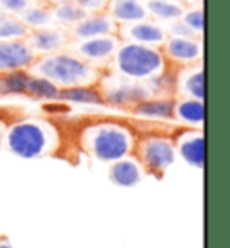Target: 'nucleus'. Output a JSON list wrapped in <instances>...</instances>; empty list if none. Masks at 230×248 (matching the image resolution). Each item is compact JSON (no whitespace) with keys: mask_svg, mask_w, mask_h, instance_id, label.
Returning a JSON list of instances; mask_svg holds the SVG:
<instances>
[{"mask_svg":"<svg viewBox=\"0 0 230 248\" xmlns=\"http://www.w3.org/2000/svg\"><path fill=\"white\" fill-rule=\"evenodd\" d=\"M135 133L130 126L117 121H95L83 126L79 131V146L88 155L101 162L112 164L133 155Z\"/></svg>","mask_w":230,"mask_h":248,"instance_id":"f257e3e1","label":"nucleus"},{"mask_svg":"<svg viewBox=\"0 0 230 248\" xmlns=\"http://www.w3.org/2000/svg\"><path fill=\"white\" fill-rule=\"evenodd\" d=\"M29 72L44 76L60 88L74 87V85H97L101 78V68L85 62L76 52H52L45 56H36Z\"/></svg>","mask_w":230,"mask_h":248,"instance_id":"f03ea898","label":"nucleus"},{"mask_svg":"<svg viewBox=\"0 0 230 248\" xmlns=\"http://www.w3.org/2000/svg\"><path fill=\"white\" fill-rule=\"evenodd\" d=\"M108 65L113 70V74L135 81H150L151 78L160 76L166 68L171 67L160 47L124 40H121L112 62Z\"/></svg>","mask_w":230,"mask_h":248,"instance_id":"7ed1b4c3","label":"nucleus"},{"mask_svg":"<svg viewBox=\"0 0 230 248\" xmlns=\"http://www.w3.org/2000/svg\"><path fill=\"white\" fill-rule=\"evenodd\" d=\"M58 131L49 121L22 119L6 128L4 144L20 158H38L56 149Z\"/></svg>","mask_w":230,"mask_h":248,"instance_id":"20e7f679","label":"nucleus"},{"mask_svg":"<svg viewBox=\"0 0 230 248\" xmlns=\"http://www.w3.org/2000/svg\"><path fill=\"white\" fill-rule=\"evenodd\" d=\"M133 155L137 162L142 166L144 173H150L153 176H162L176 158V148L171 137L166 135H144L135 139Z\"/></svg>","mask_w":230,"mask_h":248,"instance_id":"39448f33","label":"nucleus"},{"mask_svg":"<svg viewBox=\"0 0 230 248\" xmlns=\"http://www.w3.org/2000/svg\"><path fill=\"white\" fill-rule=\"evenodd\" d=\"M97 85L103 93V101L112 106H133L138 101L153 95L148 81H135L119 74H101Z\"/></svg>","mask_w":230,"mask_h":248,"instance_id":"423d86ee","label":"nucleus"},{"mask_svg":"<svg viewBox=\"0 0 230 248\" xmlns=\"http://www.w3.org/2000/svg\"><path fill=\"white\" fill-rule=\"evenodd\" d=\"M160 49L168 63L173 67L194 65V63L201 62V58H203V44H201L199 36H168Z\"/></svg>","mask_w":230,"mask_h":248,"instance_id":"0eeeda50","label":"nucleus"},{"mask_svg":"<svg viewBox=\"0 0 230 248\" xmlns=\"http://www.w3.org/2000/svg\"><path fill=\"white\" fill-rule=\"evenodd\" d=\"M119 44H121V38L117 32L97 38H88V40H79V44L76 45V54L83 58L85 62L92 63L93 67L101 68L112 62Z\"/></svg>","mask_w":230,"mask_h":248,"instance_id":"6e6552de","label":"nucleus"},{"mask_svg":"<svg viewBox=\"0 0 230 248\" xmlns=\"http://www.w3.org/2000/svg\"><path fill=\"white\" fill-rule=\"evenodd\" d=\"M117 34L124 42H135V44L151 45V47H162L168 38V31L153 20H138L133 24L119 25Z\"/></svg>","mask_w":230,"mask_h":248,"instance_id":"1a4fd4ad","label":"nucleus"},{"mask_svg":"<svg viewBox=\"0 0 230 248\" xmlns=\"http://www.w3.org/2000/svg\"><path fill=\"white\" fill-rule=\"evenodd\" d=\"M69 32L61 27H42V29H32L25 36V44L29 45L34 56H45L52 54L67 47L69 44Z\"/></svg>","mask_w":230,"mask_h":248,"instance_id":"9d476101","label":"nucleus"},{"mask_svg":"<svg viewBox=\"0 0 230 248\" xmlns=\"http://www.w3.org/2000/svg\"><path fill=\"white\" fill-rule=\"evenodd\" d=\"M173 142L174 148H176V153H180V156L189 166L198 169L205 166V137H203V131L184 130L176 135V139H173Z\"/></svg>","mask_w":230,"mask_h":248,"instance_id":"9b49d317","label":"nucleus"},{"mask_svg":"<svg viewBox=\"0 0 230 248\" xmlns=\"http://www.w3.org/2000/svg\"><path fill=\"white\" fill-rule=\"evenodd\" d=\"M178 74L174 76V87L180 90L182 95L193 99H205V70L201 62L185 67H176Z\"/></svg>","mask_w":230,"mask_h":248,"instance_id":"f8f14e48","label":"nucleus"},{"mask_svg":"<svg viewBox=\"0 0 230 248\" xmlns=\"http://www.w3.org/2000/svg\"><path fill=\"white\" fill-rule=\"evenodd\" d=\"M34 54L25 40L0 42V74L18 68H29L34 62Z\"/></svg>","mask_w":230,"mask_h":248,"instance_id":"ddd939ff","label":"nucleus"},{"mask_svg":"<svg viewBox=\"0 0 230 248\" xmlns=\"http://www.w3.org/2000/svg\"><path fill=\"white\" fill-rule=\"evenodd\" d=\"M113 32H117V24L108 16V13H95V15H85L77 24L72 25L69 36L74 40H88Z\"/></svg>","mask_w":230,"mask_h":248,"instance_id":"4468645a","label":"nucleus"},{"mask_svg":"<svg viewBox=\"0 0 230 248\" xmlns=\"http://www.w3.org/2000/svg\"><path fill=\"white\" fill-rule=\"evenodd\" d=\"M131 112L138 117L169 121L174 119V99L169 95H150L131 106Z\"/></svg>","mask_w":230,"mask_h":248,"instance_id":"2eb2a0df","label":"nucleus"},{"mask_svg":"<svg viewBox=\"0 0 230 248\" xmlns=\"http://www.w3.org/2000/svg\"><path fill=\"white\" fill-rule=\"evenodd\" d=\"M142 166L138 164L135 156L131 155L112 162L110 171H108V176H110L112 184H115L119 187H135L138 182L142 180Z\"/></svg>","mask_w":230,"mask_h":248,"instance_id":"dca6fc26","label":"nucleus"},{"mask_svg":"<svg viewBox=\"0 0 230 248\" xmlns=\"http://www.w3.org/2000/svg\"><path fill=\"white\" fill-rule=\"evenodd\" d=\"M106 13L117 24V27L133 24V22H138V20L150 16L142 0H110V6H108Z\"/></svg>","mask_w":230,"mask_h":248,"instance_id":"f3484780","label":"nucleus"},{"mask_svg":"<svg viewBox=\"0 0 230 248\" xmlns=\"http://www.w3.org/2000/svg\"><path fill=\"white\" fill-rule=\"evenodd\" d=\"M58 101L70 105H105L103 93L97 85H74L60 88Z\"/></svg>","mask_w":230,"mask_h":248,"instance_id":"a211bd4d","label":"nucleus"},{"mask_svg":"<svg viewBox=\"0 0 230 248\" xmlns=\"http://www.w3.org/2000/svg\"><path fill=\"white\" fill-rule=\"evenodd\" d=\"M174 119L191 126H201L205 121V105L203 101L184 97L180 101H174Z\"/></svg>","mask_w":230,"mask_h":248,"instance_id":"6ab92c4d","label":"nucleus"},{"mask_svg":"<svg viewBox=\"0 0 230 248\" xmlns=\"http://www.w3.org/2000/svg\"><path fill=\"white\" fill-rule=\"evenodd\" d=\"M144 6L148 15L153 18L162 20V22H173L182 16V13L185 11L184 6H180L174 0H144Z\"/></svg>","mask_w":230,"mask_h":248,"instance_id":"aec40b11","label":"nucleus"},{"mask_svg":"<svg viewBox=\"0 0 230 248\" xmlns=\"http://www.w3.org/2000/svg\"><path fill=\"white\" fill-rule=\"evenodd\" d=\"M18 18L24 22V25L29 31H32V29H42V27H49V25L54 22V20H52V13H50V7L45 6V4H34V2L20 13Z\"/></svg>","mask_w":230,"mask_h":248,"instance_id":"412c9836","label":"nucleus"},{"mask_svg":"<svg viewBox=\"0 0 230 248\" xmlns=\"http://www.w3.org/2000/svg\"><path fill=\"white\" fill-rule=\"evenodd\" d=\"M58 93H60V87H58L56 83H52V81L44 78V76L31 74L25 95L40 101H58Z\"/></svg>","mask_w":230,"mask_h":248,"instance_id":"4be33fe9","label":"nucleus"},{"mask_svg":"<svg viewBox=\"0 0 230 248\" xmlns=\"http://www.w3.org/2000/svg\"><path fill=\"white\" fill-rule=\"evenodd\" d=\"M29 78H31L29 68H18V70L0 74L2 95H24L25 90H27Z\"/></svg>","mask_w":230,"mask_h":248,"instance_id":"5701e85b","label":"nucleus"},{"mask_svg":"<svg viewBox=\"0 0 230 248\" xmlns=\"http://www.w3.org/2000/svg\"><path fill=\"white\" fill-rule=\"evenodd\" d=\"M50 13H52V20L65 27H72L85 16V11L77 6L76 0H63L50 7Z\"/></svg>","mask_w":230,"mask_h":248,"instance_id":"b1692460","label":"nucleus"},{"mask_svg":"<svg viewBox=\"0 0 230 248\" xmlns=\"http://www.w3.org/2000/svg\"><path fill=\"white\" fill-rule=\"evenodd\" d=\"M29 29L24 22L15 16H7L0 22V42H11V40H25Z\"/></svg>","mask_w":230,"mask_h":248,"instance_id":"393cba45","label":"nucleus"},{"mask_svg":"<svg viewBox=\"0 0 230 248\" xmlns=\"http://www.w3.org/2000/svg\"><path fill=\"white\" fill-rule=\"evenodd\" d=\"M180 20L194 34H198V36H201L203 31H205V13H203V9H189V11H184Z\"/></svg>","mask_w":230,"mask_h":248,"instance_id":"a878e982","label":"nucleus"},{"mask_svg":"<svg viewBox=\"0 0 230 248\" xmlns=\"http://www.w3.org/2000/svg\"><path fill=\"white\" fill-rule=\"evenodd\" d=\"M77 6L85 11V15H95V13H106L110 0H76Z\"/></svg>","mask_w":230,"mask_h":248,"instance_id":"bb28decb","label":"nucleus"},{"mask_svg":"<svg viewBox=\"0 0 230 248\" xmlns=\"http://www.w3.org/2000/svg\"><path fill=\"white\" fill-rule=\"evenodd\" d=\"M32 4V0H0V9H4L7 15H20L25 7H29Z\"/></svg>","mask_w":230,"mask_h":248,"instance_id":"cd10ccee","label":"nucleus"},{"mask_svg":"<svg viewBox=\"0 0 230 248\" xmlns=\"http://www.w3.org/2000/svg\"><path fill=\"white\" fill-rule=\"evenodd\" d=\"M168 36H182V38H194V36H198V34H194L189 27H187L184 22H182L180 18L178 20H173L171 22V25H169V32H168Z\"/></svg>","mask_w":230,"mask_h":248,"instance_id":"c85d7f7f","label":"nucleus"},{"mask_svg":"<svg viewBox=\"0 0 230 248\" xmlns=\"http://www.w3.org/2000/svg\"><path fill=\"white\" fill-rule=\"evenodd\" d=\"M4 135H6V124H4V121H0V148L4 144Z\"/></svg>","mask_w":230,"mask_h":248,"instance_id":"c756f323","label":"nucleus"},{"mask_svg":"<svg viewBox=\"0 0 230 248\" xmlns=\"http://www.w3.org/2000/svg\"><path fill=\"white\" fill-rule=\"evenodd\" d=\"M0 248H13V245L7 237H0Z\"/></svg>","mask_w":230,"mask_h":248,"instance_id":"7c9ffc66","label":"nucleus"},{"mask_svg":"<svg viewBox=\"0 0 230 248\" xmlns=\"http://www.w3.org/2000/svg\"><path fill=\"white\" fill-rule=\"evenodd\" d=\"M60 2H63V0H42V4H45V6H56V4H60Z\"/></svg>","mask_w":230,"mask_h":248,"instance_id":"2f4dec72","label":"nucleus"},{"mask_svg":"<svg viewBox=\"0 0 230 248\" xmlns=\"http://www.w3.org/2000/svg\"><path fill=\"white\" fill-rule=\"evenodd\" d=\"M7 16H11V15H7V13L4 11V9H0V22H2V20H6Z\"/></svg>","mask_w":230,"mask_h":248,"instance_id":"473e14b6","label":"nucleus"},{"mask_svg":"<svg viewBox=\"0 0 230 248\" xmlns=\"http://www.w3.org/2000/svg\"><path fill=\"white\" fill-rule=\"evenodd\" d=\"M0 95H2V87H0Z\"/></svg>","mask_w":230,"mask_h":248,"instance_id":"72a5a7b5","label":"nucleus"}]
</instances>
